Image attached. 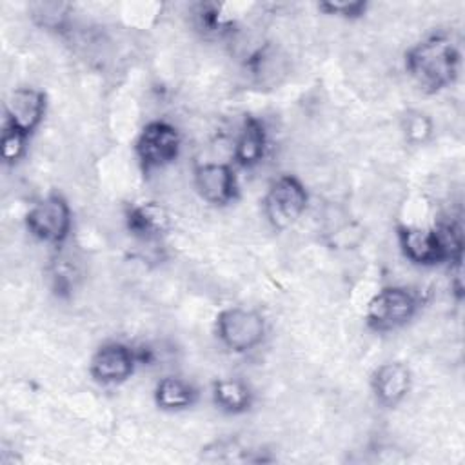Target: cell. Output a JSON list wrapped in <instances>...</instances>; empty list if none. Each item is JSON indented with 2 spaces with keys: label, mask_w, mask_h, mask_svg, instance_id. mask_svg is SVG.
Masks as SVG:
<instances>
[{
  "label": "cell",
  "mask_w": 465,
  "mask_h": 465,
  "mask_svg": "<svg viewBox=\"0 0 465 465\" xmlns=\"http://www.w3.org/2000/svg\"><path fill=\"white\" fill-rule=\"evenodd\" d=\"M405 69L421 91L432 94L449 87L460 71V49L447 35H430L405 53Z\"/></svg>",
  "instance_id": "1"
},
{
  "label": "cell",
  "mask_w": 465,
  "mask_h": 465,
  "mask_svg": "<svg viewBox=\"0 0 465 465\" xmlns=\"http://www.w3.org/2000/svg\"><path fill=\"white\" fill-rule=\"evenodd\" d=\"M418 311V298L400 285L374 292L365 305V323L374 332H391L407 325Z\"/></svg>",
  "instance_id": "2"
},
{
  "label": "cell",
  "mask_w": 465,
  "mask_h": 465,
  "mask_svg": "<svg viewBox=\"0 0 465 465\" xmlns=\"http://www.w3.org/2000/svg\"><path fill=\"white\" fill-rule=\"evenodd\" d=\"M265 334V318L256 309L227 307L216 316V336L231 352L243 354L256 349Z\"/></svg>",
  "instance_id": "3"
},
{
  "label": "cell",
  "mask_w": 465,
  "mask_h": 465,
  "mask_svg": "<svg viewBox=\"0 0 465 465\" xmlns=\"http://www.w3.org/2000/svg\"><path fill=\"white\" fill-rule=\"evenodd\" d=\"M309 205V193L303 182L292 174H282L267 187L262 207L274 229H287L296 223Z\"/></svg>",
  "instance_id": "4"
},
{
  "label": "cell",
  "mask_w": 465,
  "mask_h": 465,
  "mask_svg": "<svg viewBox=\"0 0 465 465\" xmlns=\"http://www.w3.org/2000/svg\"><path fill=\"white\" fill-rule=\"evenodd\" d=\"M27 232L49 245H62L73 229L69 202L60 193H51L35 202L25 213Z\"/></svg>",
  "instance_id": "5"
},
{
  "label": "cell",
  "mask_w": 465,
  "mask_h": 465,
  "mask_svg": "<svg viewBox=\"0 0 465 465\" xmlns=\"http://www.w3.org/2000/svg\"><path fill=\"white\" fill-rule=\"evenodd\" d=\"M180 149V131L165 120L147 122L134 142V154L145 173L171 165L178 158Z\"/></svg>",
  "instance_id": "6"
},
{
  "label": "cell",
  "mask_w": 465,
  "mask_h": 465,
  "mask_svg": "<svg viewBox=\"0 0 465 465\" xmlns=\"http://www.w3.org/2000/svg\"><path fill=\"white\" fill-rule=\"evenodd\" d=\"M193 183L198 196L211 205H229L240 196L236 171L225 162H203L194 165Z\"/></svg>",
  "instance_id": "7"
},
{
  "label": "cell",
  "mask_w": 465,
  "mask_h": 465,
  "mask_svg": "<svg viewBox=\"0 0 465 465\" xmlns=\"http://www.w3.org/2000/svg\"><path fill=\"white\" fill-rule=\"evenodd\" d=\"M138 363L134 347L124 341H107L91 356L89 374L102 385H116L129 380Z\"/></svg>",
  "instance_id": "8"
},
{
  "label": "cell",
  "mask_w": 465,
  "mask_h": 465,
  "mask_svg": "<svg viewBox=\"0 0 465 465\" xmlns=\"http://www.w3.org/2000/svg\"><path fill=\"white\" fill-rule=\"evenodd\" d=\"M47 96L42 89L22 85L15 87L4 104V124L31 136L44 122Z\"/></svg>",
  "instance_id": "9"
},
{
  "label": "cell",
  "mask_w": 465,
  "mask_h": 465,
  "mask_svg": "<svg viewBox=\"0 0 465 465\" xmlns=\"http://www.w3.org/2000/svg\"><path fill=\"white\" fill-rule=\"evenodd\" d=\"M396 240L403 256L414 265L432 267L445 262V254L440 245L434 225H398Z\"/></svg>",
  "instance_id": "10"
},
{
  "label": "cell",
  "mask_w": 465,
  "mask_h": 465,
  "mask_svg": "<svg viewBox=\"0 0 465 465\" xmlns=\"http://www.w3.org/2000/svg\"><path fill=\"white\" fill-rule=\"evenodd\" d=\"M412 385V372L403 361H387L371 374V389L383 407H396L405 400Z\"/></svg>",
  "instance_id": "11"
},
{
  "label": "cell",
  "mask_w": 465,
  "mask_h": 465,
  "mask_svg": "<svg viewBox=\"0 0 465 465\" xmlns=\"http://www.w3.org/2000/svg\"><path fill=\"white\" fill-rule=\"evenodd\" d=\"M267 145L269 138L263 122L256 116H245L240 133L232 143L234 163L243 169L256 167L265 158Z\"/></svg>",
  "instance_id": "12"
},
{
  "label": "cell",
  "mask_w": 465,
  "mask_h": 465,
  "mask_svg": "<svg viewBox=\"0 0 465 465\" xmlns=\"http://www.w3.org/2000/svg\"><path fill=\"white\" fill-rule=\"evenodd\" d=\"M125 225L140 240H156L169 229V214L156 202H142L127 209Z\"/></svg>",
  "instance_id": "13"
},
{
  "label": "cell",
  "mask_w": 465,
  "mask_h": 465,
  "mask_svg": "<svg viewBox=\"0 0 465 465\" xmlns=\"http://www.w3.org/2000/svg\"><path fill=\"white\" fill-rule=\"evenodd\" d=\"M154 403L167 412H178L198 401V389L182 376H163L153 391Z\"/></svg>",
  "instance_id": "14"
},
{
  "label": "cell",
  "mask_w": 465,
  "mask_h": 465,
  "mask_svg": "<svg viewBox=\"0 0 465 465\" xmlns=\"http://www.w3.org/2000/svg\"><path fill=\"white\" fill-rule=\"evenodd\" d=\"M211 396L214 405L225 414H243L254 401L252 389L238 378L216 380L211 387Z\"/></svg>",
  "instance_id": "15"
},
{
  "label": "cell",
  "mask_w": 465,
  "mask_h": 465,
  "mask_svg": "<svg viewBox=\"0 0 465 465\" xmlns=\"http://www.w3.org/2000/svg\"><path fill=\"white\" fill-rule=\"evenodd\" d=\"M31 18L47 31H64L69 22L71 5L62 2H35L29 5Z\"/></svg>",
  "instance_id": "16"
},
{
  "label": "cell",
  "mask_w": 465,
  "mask_h": 465,
  "mask_svg": "<svg viewBox=\"0 0 465 465\" xmlns=\"http://www.w3.org/2000/svg\"><path fill=\"white\" fill-rule=\"evenodd\" d=\"M27 140L29 136H25L24 133L2 124V134H0V154L4 163H16L18 160H22V156L25 154L27 149Z\"/></svg>",
  "instance_id": "17"
},
{
  "label": "cell",
  "mask_w": 465,
  "mask_h": 465,
  "mask_svg": "<svg viewBox=\"0 0 465 465\" xmlns=\"http://www.w3.org/2000/svg\"><path fill=\"white\" fill-rule=\"evenodd\" d=\"M401 131L407 142L420 145L432 134V120L421 111H409L401 120Z\"/></svg>",
  "instance_id": "18"
},
{
  "label": "cell",
  "mask_w": 465,
  "mask_h": 465,
  "mask_svg": "<svg viewBox=\"0 0 465 465\" xmlns=\"http://www.w3.org/2000/svg\"><path fill=\"white\" fill-rule=\"evenodd\" d=\"M369 4L365 0H327L318 4V9L325 15L340 16L345 20H356L361 18L367 13Z\"/></svg>",
  "instance_id": "19"
}]
</instances>
